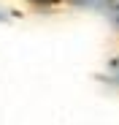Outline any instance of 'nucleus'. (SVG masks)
<instances>
[{
    "label": "nucleus",
    "instance_id": "1",
    "mask_svg": "<svg viewBox=\"0 0 119 125\" xmlns=\"http://www.w3.org/2000/svg\"><path fill=\"white\" fill-rule=\"evenodd\" d=\"M35 3H54V0H35Z\"/></svg>",
    "mask_w": 119,
    "mask_h": 125
}]
</instances>
